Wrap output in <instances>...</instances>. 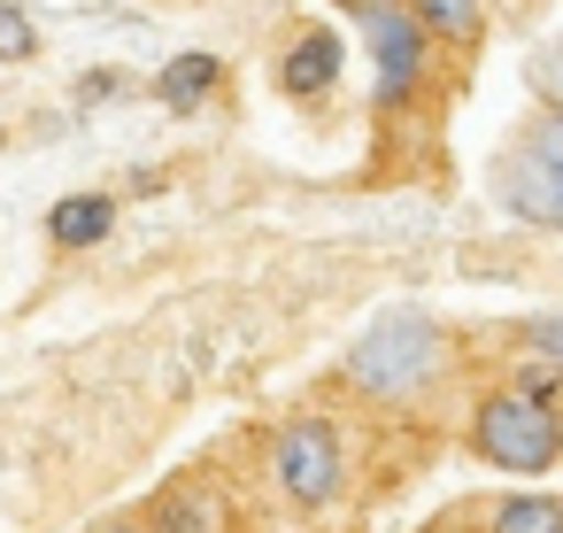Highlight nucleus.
<instances>
[{
  "label": "nucleus",
  "mask_w": 563,
  "mask_h": 533,
  "mask_svg": "<svg viewBox=\"0 0 563 533\" xmlns=\"http://www.w3.org/2000/svg\"><path fill=\"white\" fill-rule=\"evenodd\" d=\"M555 379H517V387H494L478 410H471V456L494 464V471H555L563 464V417H555Z\"/></svg>",
  "instance_id": "obj_1"
},
{
  "label": "nucleus",
  "mask_w": 563,
  "mask_h": 533,
  "mask_svg": "<svg viewBox=\"0 0 563 533\" xmlns=\"http://www.w3.org/2000/svg\"><path fill=\"white\" fill-rule=\"evenodd\" d=\"M440 363H448L440 325H432L424 309H386V317L355 340L347 379H355L363 394H378V402H409V394H424V387L440 379Z\"/></svg>",
  "instance_id": "obj_2"
},
{
  "label": "nucleus",
  "mask_w": 563,
  "mask_h": 533,
  "mask_svg": "<svg viewBox=\"0 0 563 533\" xmlns=\"http://www.w3.org/2000/svg\"><path fill=\"white\" fill-rule=\"evenodd\" d=\"M271 479L294 510H324L340 487H347V456H340V433L324 417H286L271 433Z\"/></svg>",
  "instance_id": "obj_3"
},
{
  "label": "nucleus",
  "mask_w": 563,
  "mask_h": 533,
  "mask_svg": "<svg viewBox=\"0 0 563 533\" xmlns=\"http://www.w3.org/2000/svg\"><path fill=\"white\" fill-rule=\"evenodd\" d=\"M363 47H371V63H378V109H401V101L424 86L432 32L417 24V9H371V17H363Z\"/></svg>",
  "instance_id": "obj_4"
},
{
  "label": "nucleus",
  "mask_w": 563,
  "mask_h": 533,
  "mask_svg": "<svg viewBox=\"0 0 563 533\" xmlns=\"http://www.w3.org/2000/svg\"><path fill=\"white\" fill-rule=\"evenodd\" d=\"M501 202H509L525 225L563 232V171H555L540 148H517V155L501 163Z\"/></svg>",
  "instance_id": "obj_5"
},
{
  "label": "nucleus",
  "mask_w": 563,
  "mask_h": 533,
  "mask_svg": "<svg viewBox=\"0 0 563 533\" xmlns=\"http://www.w3.org/2000/svg\"><path fill=\"white\" fill-rule=\"evenodd\" d=\"M278 86H286V94H324V86H340V32L309 24V32L286 47V63H278Z\"/></svg>",
  "instance_id": "obj_6"
},
{
  "label": "nucleus",
  "mask_w": 563,
  "mask_h": 533,
  "mask_svg": "<svg viewBox=\"0 0 563 533\" xmlns=\"http://www.w3.org/2000/svg\"><path fill=\"white\" fill-rule=\"evenodd\" d=\"M117 232V194H63L47 209V240L55 248H101Z\"/></svg>",
  "instance_id": "obj_7"
},
{
  "label": "nucleus",
  "mask_w": 563,
  "mask_h": 533,
  "mask_svg": "<svg viewBox=\"0 0 563 533\" xmlns=\"http://www.w3.org/2000/svg\"><path fill=\"white\" fill-rule=\"evenodd\" d=\"M217 78H224V63H217V55H178V63H163L155 101H163V109H201Z\"/></svg>",
  "instance_id": "obj_8"
},
{
  "label": "nucleus",
  "mask_w": 563,
  "mask_h": 533,
  "mask_svg": "<svg viewBox=\"0 0 563 533\" xmlns=\"http://www.w3.org/2000/svg\"><path fill=\"white\" fill-rule=\"evenodd\" d=\"M147 533H224V502L201 494V487H178V494L155 502V525Z\"/></svg>",
  "instance_id": "obj_9"
},
{
  "label": "nucleus",
  "mask_w": 563,
  "mask_h": 533,
  "mask_svg": "<svg viewBox=\"0 0 563 533\" xmlns=\"http://www.w3.org/2000/svg\"><path fill=\"white\" fill-rule=\"evenodd\" d=\"M409 9H417V24H424L432 40H448V47H471L478 24H486L478 0H409Z\"/></svg>",
  "instance_id": "obj_10"
},
{
  "label": "nucleus",
  "mask_w": 563,
  "mask_h": 533,
  "mask_svg": "<svg viewBox=\"0 0 563 533\" xmlns=\"http://www.w3.org/2000/svg\"><path fill=\"white\" fill-rule=\"evenodd\" d=\"M494 533H563V502H548V494H509V502L494 510Z\"/></svg>",
  "instance_id": "obj_11"
},
{
  "label": "nucleus",
  "mask_w": 563,
  "mask_h": 533,
  "mask_svg": "<svg viewBox=\"0 0 563 533\" xmlns=\"http://www.w3.org/2000/svg\"><path fill=\"white\" fill-rule=\"evenodd\" d=\"M40 55V32H32V17L16 9V0H0V63H32Z\"/></svg>",
  "instance_id": "obj_12"
},
{
  "label": "nucleus",
  "mask_w": 563,
  "mask_h": 533,
  "mask_svg": "<svg viewBox=\"0 0 563 533\" xmlns=\"http://www.w3.org/2000/svg\"><path fill=\"white\" fill-rule=\"evenodd\" d=\"M532 86H540V101H548V109H563V40L532 55Z\"/></svg>",
  "instance_id": "obj_13"
},
{
  "label": "nucleus",
  "mask_w": 563,
  "mask_h": 533,
  "mask_svg": "<svg viewBox=\"0 0 563 533\" xmlns=\"http://www.w3.org/2000/svg\"><path fill=\"white\" fill-rule=\"evenodd\" d=\"M525 340H532V356L563 379V309H555V317H540V325H525Z\"/></svg>",
  "instance_id": "obj_14"
},
{
  "label": "nucleus",
  "mask_w": 563,
  "mask_h": 533,
  "mask_svg": "<svg viewBox=\"0 0 563 533\" xmlns=\"http://www.w3.org/2000/svg\"><path fill=\"white\" fill-rule=\"evenodd\" d=\"M525 148H540V155H548V163L563 171V109H548V117L532 124V140H525Z\"/></svg>",
  "instance_id": "obj_15"
},
{
  "label": "nucleus",
  "mask_w": 563,
  "mask_h": 533,
  "mask_svg": "<svg viewBox=\"0 0 563 533\" xmlns=\"http://www.w3.org/2000/svg\"><path fill=\"white\" fill-rule=\"evenodd\" d=\"M109 94H124V70H93L86 78V101H109Z\"/></svg>",
  "instance_id": "obj_16"
},
{
  "label": "nucleus",
  "mask_w": 563,
  "mask_h": 533,
  "mask_svg": "<svg viewBox=\"0 0 563 533\" xmlns=\"http://www.w3.org/2000/svg\"><path fill=\"white\" fill-rule=\"evenodd\" d=\"M93 533H147V525H140V518H101Z\"/></svg>",
  "instance_id": "obj_17"
},
{
  "label": "nucleus",
  "mask_w": 563,
  "mask_h": 533,
  "mask_svg": "<svg viewBox=\"0 0 563 533\" xmlns=\"http://www.w3.org/2000/svg\"><path fill=\"white\" fill-rule=\"evenodd\" d=\"M347 9H363V17H371V9H409V0H347Z\"/></svg>",
  "instance_id": "obj_18"
}]
</instances>
